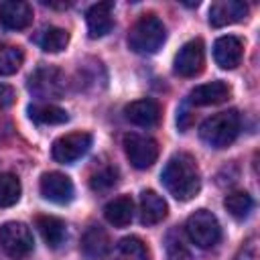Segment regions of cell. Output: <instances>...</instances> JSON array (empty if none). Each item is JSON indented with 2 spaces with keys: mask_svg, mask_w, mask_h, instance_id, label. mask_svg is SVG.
<instances>
[{
  "mask_svg": "<svg viewBox=\"0 0 260 260\" xmlns=\"http://www.w3.org/2000/svg\"><path fill=\"white\" fill-rule=\"evenodd\" d=\"M160 181L177 201L193 199L201 189V173L197 160L187 152L173 154L160 173Z\"/></svg>",
  "mask_w": 260,
  "mask_h": 260,
  "instance_id": "6da1fadb",
  "label": "cell"
},
{
  "mask_svg": "<svg viewBox=\"0 0 260 260\" xmlns=\"http://www.w3.org/2000/svg\"><path fill=\"white\" fill-rule=\"evenodd\" d=\"M240 124V114L236 110L217 112L199 126V138L211 148H225L238 138Z\"/></svg>",
  "mask_w": 260,
  "mask_h": 260,
  "instance_id": "7a4b0ae2",
  "label": "cell"
},
{
  "mask_svg": "<svg viewBox=\"0 0 260 260\" xmlns=\"http://www.w3.org/2000/svg\"><path fill=\"white\" fill-rule=\"evenodd\" d=\"M167 41V28L156 14H142L128 35V45L134 53L150 55L156 53Z\"/></svg>",
  "mask_w": 260,
  "mask_h": 260,
  "instance_id": "3957f363",
  "label": "cell"
},
{
  "mask_svg": "<svg viewBox=\"0 0 260 260\" xmlns=\"http://www.w3.org/2000/svg\"><path fill=\"white\" fill-rule=\"evenodd\" d=\"M185 232H187L189 240L197 248H203V250L213 248L221 238V225H219L217 217L207 209H197L195 213H191L187 217Z\"/></svg>",
  "mask_w": 260,
  "mask_h": 260,
  "instance_id": "277c9868",
  "label": "cell"
},
{
  "mask_svg": "<svg viewBox=\"0 0 260 260\" xmlns=\"http://www.w3.org/2000/svg\"><path fill=\"white\" fill-rule=\"evenodd\" d=\"M0 246L14 260L28 256L35 248L30 228L22 221H6L4 225H0Z\"/></svg>",
  "mask_w": 260,
  "mask_h": 260,
  "instance_id": "5b68a950",
  "label": "cell"
},
{
  "mask_svg": "<svg viewBox=\"0 0 260 260\" xmlns=\"http://www.w3.org/2000/svg\"><path fill=\"white\" fill-rule=\"evenodd\" d=\"M91 134L89 132H69V134H63L59 136L55 142H53V148H51V154L57 162H63V165H69V162H75L77 158H81L89 146H91Z\"/></svg>",
  "mask_w": 260,
  "mask_h": 260,
  "instance_id": "8992f818",
  "label": "cell"
},
{
  "mask_svg": "<svg viewBox=\"0 0 260 260\" xmlns=\"http://www.w3.org/2000/svg\"><path fill=\"white\" fill-rule=\"evenodd\" d=\"M122 144H124V152L134 169H148L158 158V144H156V140H152L148 136H140V134L132 132V134L124 136Z\"/></svg>",
  "mask_w": 260,
  "mask_h": 260,
  "instance_id": "52a82bcc",
  "label": "cell"
},
{
  "mask_svg": "<svg viewBox=\"0 0 260 260\" xmlns=\"http://www.w3.org/2000/svg\"><path fill=\"white\" fill-rule=\"evenodd\" d=\"M205 65V45L201 39L187 41L175 55V73L181 77H195Z\"/></svg>",
  "mask_w": 260,
  "mask_h": 260,
  "instance_id": "ba28073f",
  "label": "cell"
},
{
  "mask_svg": "<svg viewBox=\"0 0 260 260\" xmlns=\"http://www.w3.org/2000/svg\"><path fill=\"white\" fill-rule=\"evenodd\" d=\"M28 89L39 98H59L65 89V77L55 67H39L28 77Z\"/></svg>",
  "mask_w": 260,
  "mask_h": 260,
  "instance_id": "9c48e42d",
  "label": "cell"
},
{
  "mask_svg": "<svg viewBox=\"0 0 260 260\" xmlns=\"http://www.w3.org/2000/svg\"><path fill=\"white\" fill-rule=\"evenodd\" d=\"M39 189H41V195L51 201V203H57V205H65L73 199L75 195V187L71 183V179L65 175V173H59V171H51V173H45L41 177V183H39Z\"/></svg>",
  "mask_w": 260,
  "mask_h": 260,
  "instance_id": "30bf717a",
  "label": "cell"
},
{
  "mask_svg": "<svg viewBox=\"0 0 260 260\" xmlns=\"http://www.w3.org/2000/svg\"><path fill=\"white\" fill-rule=\"evenodd\" d=\"M32 22V8L22 0H6L0 4V24L8 30H22Z\"/></svg>",
  "mask_w": 260,
  "mask_h": 260,
  "instance_id": "8fae6325",
  "label": "cell"
},
{
  "mask_svg": "<svg viewBox=\"0 0 260 260\" xmlns=\"http://www.w3.org/2000/svg\"><path fill=\"white\" fill-rule=\"evenodd\" d=\"M244 55V43L242 39L234 37V35H225L219 37L213 43V59L221 69H234L240 65Z\"/></svg>",
  "mask_w": 260,
  "mask_h": 260,
  "instance_id": "7c38bea8",
  "label": "cell"
},
{
  "mask_svg": "<svg viewBox=\"0 0 260 260\" xmlns=\"http://www.w3.org/2000/svg\"><path fill=\"white\" fill-rule=\"evenodd\" d=\"M124 116L128 122H132L134 126H140V128H150L158 122L160 118V106L156 100H150V98H142V100H136V102H130L126 108H124Z\"/></svg>",
  "mask_w": 260,
  "mask_h": 260,
  "instance_id": "4fadbf2b",
  "label": "cell"
},
{
  "mask_svg": "<svg viewBox=\"0 0 260 260\" xmlns=\"http://www.w3.org/2000/svg\"><path fill=\"white\" fill-rule=\"evenodd\" d=\"M248 14V6L240 0H217L209 8V24L211 26H225L244 20Z\"/></svg>",
  "mask_w": 260,
  "mask_h": 260,
  "instance_id": "5bb4252c",
  "label": "cell"
},
{
  "mask_svg": "<svg viewBox=\"0 0 260 260\" xmlns=\"http://www.w3.org/2000/svg\"><path fill=\"white\" fill-rule=\"evenodd\" d=\"M112 10H114L112 2H98L85 12L87 32L91 39H102L112 30V26H114Z\"/></svg>",
  "mask_w": 260,
  "mask_h": 260,
  "instance_id": "9a60e30c",
  "label": "cell"
},
{
  "mask_svg": "<svg viewBox=\"0 0 260 260\" xmlns=\"http://www.w3.org/2000/svg\"><path fill=\"white\" fill-rule=\"evenodd\" d=\"M232 89L225 81L217 79V81H209V83H201L195 89H191L189 93V102L193 106H215L221 104L230 98Z\"/></svg>",
  "mask_w": 260,
  "mask_h": 260,
  "instance_id": "2e32d148",
  "label": "cell"
},
{
  "mask_svg": "<svg viewBox=\"0 0 260 260\" xmlns=\"http://www.w3.org/2000/svg\"><path fill=\"white\" fill-rule=\"evenodd\" d=\"M81 252L87 260H102L110 252V236L104 228L91 225L81 238Z\"/></svg>",
  "mask_w": 260,
  "mask_h": 260,
  "instance_id": "e0dca14e",
  "label": "cell"
},
{
  "mask_svg": "<svg viewBox=\"0 0 260 260\" xmlns=\"http://www.w3.org/2000/svg\"><path fill=\"white\" fill-rule=\"evenodd\" d=\"M167 217V201L152 189L140 193V221L144 225H154Z\"/></svg>",
  "mask_w": 260,
  "mask_h": 260,
  "instance_id": "ac0fdd59",
  "label": "cell"
},
{
  "mask_svg": "<svg viewBox=\"0 0 260 260\" xmlns=\"http://www.w3.org/2000/svg\"><path fill=\"white\" fill-rule=\"evenodd\" d=\"M104 215L114 228H126L134 217V201L128 195H120L104 207Z\"/></svg>",
  "mask_w": 260,
  "mask_h": 260,
  "instance_id": "d6986e66",
  "label": "cell"
},
{
  "mask_svg": "<svg viewBox=\"0 0 260 260\" xmlns=\"http://www.w3.org/2000/svg\"><path fill=\"white\" fill-rule=\"evenodd\" d=\"M37 228L45 240V244L49 248H59L65 238H67V230H65V221H61L55 215H39L37 217Z\"/></svg>",
  "mask_w": 260,
  "mask_h": 260,
  "instance_id": "ffe728a7",
  "label": "cell"
},
{
  "mask_svg": "<svg viewBox=\"0 0 260 260\" xmlns=\"http://www.w3.org/2000/svg\"><path fill=\"white\" fill-rule=\"evenodd\" d=\"M28 116L37 124H63L69 120L67 112L55 104H35L28 108Z\"/></svg>",
  "mask_w": 260,
  "mask_h": 260,
  "instance_id": "44dd1931",
  "label": "cell"
},
{
  "mask_svg": "<svg viewBox=\"0 0 260 260\" xmlns=\"http://www.w3.org/2000/svg\"><path fill=\"white\" fill-rule=\"evenodd\" d=\"M114 260H148L146 244L136 236L122 238L120 244L116 246Z\"/></svg>",
  "mask_w": 260,
  "mask_h": 260,
  "instance_id": "7402d4cb",
  "label": "cell"
},
{
  "mask_svg": "<svg viewBox=\"0 0 260 260\" xmlns=\"http://www.w3.org/2000/svg\"><path fill=\"white\" fill-rule=\"evenodd\" d=\"M223 207H225V211H228L232 217L244 219V217L250 215V211H252V207H254V199H252L246 191H234V193H230V195L223 199Z\"/></svg>",
  "mask_w": 260,
  "mask_h": 260,
  "instance_id": "603a6c76",
  "label": "cell"
},
{
  "mask_svg": "<svg viewBox=\"0 0 260 260\" xmlns=\"http://www.w3.org/2000/svg\"><path fill=\"white\" fill-rule=\"evenodd\" d=\"M22 193L20 179L12 173H2L0 175V207H12Z\"/></svg>",
  "mask_w": 260,
  "mask_h": 260,
  "instance_id": "cb8c5ba5",
  "label": "cell"
},
{
  "mask_svg": "<svg viewBox=\"0 0 260 260\" xmlns=\"http://www.w3.org/2000/svg\"><path fill=\"white\" fill-rule=\"evenodd\" d=\"M67 43H69V32L59 26H49L39 37V45L47 53H59L67 47Z\"/></svg>",
  "mask_w": 260,
  "mask_h": 260,
  "instance_id": "d4e9b609",
  "label": "cell"
},
{
  "mask_svg": "<svg viewBox=\"0 0 260 260\" xmlns=\"http://www.w3.org/2000/svg\"><path fill=\"white\" fill-rule=\"evenodd\" d=\"M24 61V55L20 51V47H12V45H2L0 47V77L12 75L20 69Z\"/></svg>",
  "mask_w": 260,
  "mask_h": 260,
  "instance_id": "484cf974",
  "label": "cell"
},
{
  "mask_svg": "<svg viewBox=\"0 0 260 260\" xmlns=\"http://www.w3.org/2000/svg\"><path fill=\"white\" fill-rule=\"evenodd\" d=\"M116 177H118L116 169L106 167V169L98 171L95 175H91L89 185H91V189H93V191H108V189H112V187L116 185Z\"/></svg>",
  "mask_w": 260,
  "mask_h": 260,
  "instance_id": "4316f807",
  "label": "cell"
},
{
  "mask_svg": "<svg viewBox=\"0 0 260 260\" xmlns=\"http://www.w3.org/2000/svg\"><path fill=\"white\" fill-rule=\"evenodd\" d=\"M167 260H191L189 250L185 248L181 238H177L175 234L167 238Z\"/></svg>",
  "mask_w": 260,
  "mask_h": 260,
  "instance_id": "83f0119b",
  "label": "cell"
},
{
  "mask_svg": "<svg viewBox=\"0 0 260 260\" xmlns=\"http://www.w3.org/2000/svg\"><path fill=\"white\" fill-rule=\"evenodd\" d=\"M14 104V89L6 83H0V110Z\"/></svg>",
  "mask_w": 260,
  "mask_h": 260,
  "instance_id": "f1b7e54d",
  "label": "cell"
}]
</instances>
